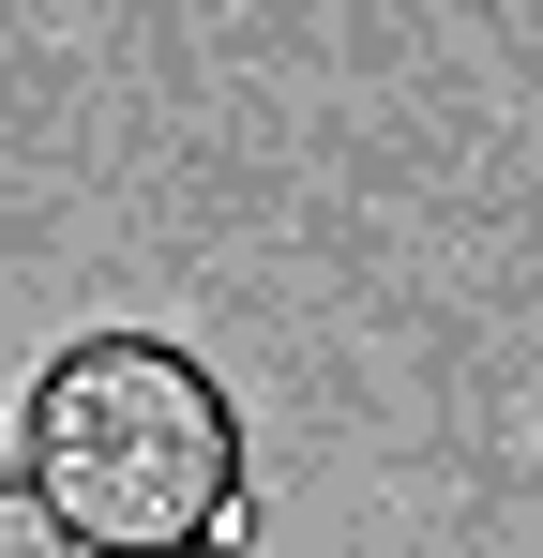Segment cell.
<instances>
[{"instance_id":"1","label":"cell","mask_w":543,"mask_h":558,"mask_svg":"<svg viewBox=\"0 0 543 558\" xmlns=\"http://www.w3.org/2000/svg\"><path fill=\"white\" fill-rule=\"evenodd\" d=\"M15 483L46 498V529L76 558H196L242 529V408L227 377L167 332H90L31 377Z\"/></svg>"},{"instance_id":"2","label":"cell","mask_w":543,"mask_h":558,"mask_svg":"<svg viewBox=\"0 0 543 558\" xmlns=\"http://www.w3.org/2000/svg\"><path fill=\"white\" fill-rule=\"evenodd\" d=\"M0 558H76V544H61V529H46V498H31L15 468H0Z\"/></svg>"},{"instance_id":"3","label":"cell","mask_w":543,"mask_h":558,"mask_svg":"<svg viewBox=\"0 0 543 558\" xmlns=\"http://www.w3.org/2000/svg\"><path fill=\"white\" fill-rule=\"evenodd\" d=\"M196 558H227V544H196Z\"/></svg>"}]
</instances>
